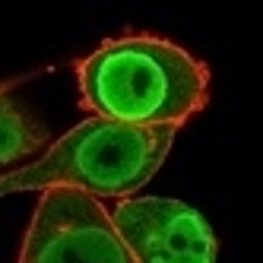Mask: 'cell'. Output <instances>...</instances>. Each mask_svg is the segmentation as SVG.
Returning a JSON list of instances; mask_svg holds the SVG:
<instances>
[{"label": "cell", "instance_id": "cell-2", "mask_svg": "<svg viewBox=\"0 0 263 263\" xmlns=\"http://www.w3.org/2000/svg\"><path fill=\"white\" fill-rule=\"evenodd\" d=\"M178 137V127H140L86 118L48 146L42 159L0 175V197L16 191L77 187L92 197H130L153 178Z\"/></svg>", "mask_w": 263, "mask_h": 263}, {"label": "cell", "instance_id": "cell-5", "mask_svg": "<svg viewBox=\"0 0 263 263\" xmlns=\"http://www.w3.org/2000/svg\"><path fill=\"white\" fill-rule=\"evenodd\" d=\"M48 143H51V130L7 86H0V165L20 162Z\"/></svg>", "mask_w": 263, "mask_h": 263}, {"label": "cell", "instance_id": "cell-4", "mask_svg": "<svg viewBox=\"0 0 263 263\" xmlns=\"http://www.w3.org/2000/svg\"><path fill=\"white\" fill-rule=\"evenodd\" d=\"M108 216L137 263H216L213 229L181 200L118 197Z\"/></svg>", "mask_w": 263, "mask_h": 263}, {"label": "cell", "instance_id": "cell-3", "mask_svg": "<svg viewBox=\"0 0 263 263\" xmlns=\"http://www.w3.org/2000/svg\"><path fill=\"white\" fill-rule=\"evenodd\" d=\"M16 263H137L108 210L77 187H45Z\"/></svg>", "mask_w": 263, "mask_h": 263}, {"label": "cell", "instance_id": "cell-1", "mask_svg": "<svg viewBox=\"0 0 263 263\" xmlns=\"http://www.w3.org/2000/svg\"><path fill=\"white\" fill-rule=\"evenodd\" d=\"M77 70L83 108L124 124L181 127L210 99V67L156 35L108 39Z\"/></svg>", "mask_w": 263, "mask_h": 263}]
</instances>
